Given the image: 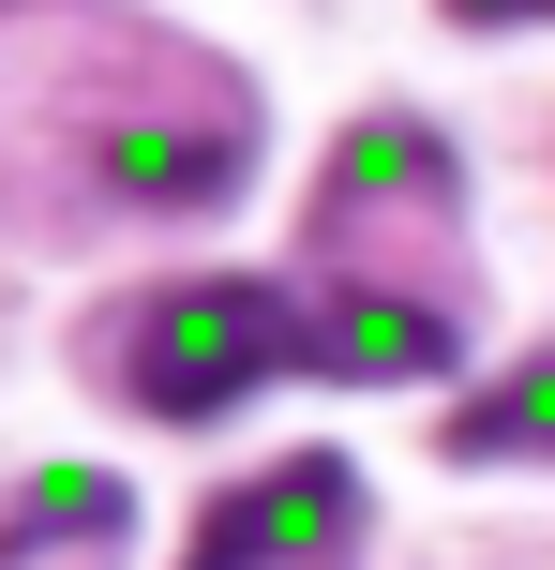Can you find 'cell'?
Wrapping results in <instances>:
<instances>
[{
  "mask_svg": "<svg viewBox=\"0 0 555 570\" xmlns=\"http://www.w3.org/2000/svg\"><path fill=\"white\" fill-rule=\"evenodd\" d=\"M346 556H360V465L346 451H286L240 495H210L180 570H346Z\"/></svg>",
  "mask_w": 555,
  "mask_h": 570,
  "instance_id": "2",
  "label": "cell"
},
{
  "mask_svg": "<svg viewBox=\"0 0 555 570\" xmlns=\"http://www.w3.org/2000/svg\"><path fill=\"white\" fill-rule=\"evenodd\" d=\"M450 361H466L450 301H390V285H330L316 301V375H346V391H420Z\"/></svg>",
  "mask_w": 555,
  "mask_h": 570,
  "instance_id": "4",
  "label": "cell"
},
{
  "mask_svg": "<svg viewBox=\"0 0 555 570\" xmlns=\"http://www.w3.org/2000/svg\"><path fill=\"white\" fill-rule=\"evenodd\" d=\"M436 435H450V465H511V451H555V345H541V361H511L480 405H450Z\"/></svg>",
  "mask_w": 555,
  "mask_h": 570,
  "instance_id": "6",
  "label": "cell"
},
{
  "mask_svg": "<svg viewBox=\"0 0 555 570\" xmlns=\"http://www.w3.org/2000/svg\"><path fill=\"white\" fill-rule=\"evenodd\" d=\"M90 375L150 421H226L256 405L270 375H316V301L270 271H180V285H136L120 315H90Z\"/></svg>",
  "mask_w": 555,
  "mask_h": 570,
  "instance_id": "1",
  "label": "cell"
},
{
  "mask_svg": "<svg viewBox=\"0 0 555 570\" xmlns=\"http://www.w3.org/2000/svg\"><path fill=\"white\" fill-rule=\"evenodd\" d=\"M136 541V495L106 481V465H46V481L0 511V570H90Z\"/></svg>",
  "mask_w": 555,
  "mask_h": 570,
  "instance_id": "5",
  "label": "cell"
},
{
  "mask_svg": "<svg viewBox=\"0 0 555 570\" xmlns=\"http://www.w3.org/2000/svg\"><path fill=\"white\" fill-rule=\"evenodd\" d=\"M390 210H450V136H436V120H360V136L330 150V180H316V256L346 271Z\"/></svg>",
  "mask_w": 555,
  "mask_h": 570,
  "instance_id": "3",
  "label": "cell"
}]
</instances>
